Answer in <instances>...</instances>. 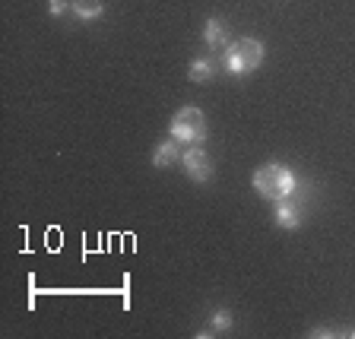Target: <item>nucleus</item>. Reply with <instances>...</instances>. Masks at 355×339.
I'll return each mask as SVG.
<instances>
[{"mask_svg":"<svg viewBox=\"0 0 355 339\" xmlns=\"http://www.w3.org/2000/svg\"><path fill=\"white\" fill-rule=\"evenodd\" d=\"M273 219H276V225L286 232H295L298 225H302V213H298V207H292L288 200H276Z\"/></svg>","mask_w":355,"mask_h":339,"instance_id":"nucleus-6","label":"nucleus"},{"mask_svg":"<svg viewBox=\"0 0 355 339\" xmlns=\"http://www.w3.org/2000/svg\"><path fill=\"white\" fill-rule=\"evenodd\" d=\"M203 38H207V48H213V51H219V48H229V35H225V26H222V19H207V29H203Z\"/></svg>","mask_w":355,"mask_h":339,"instance_id":"nucleus-7","label":"nucleus"},{"mask_svg":"<svg viewBox=\"0 0 355 339\" xmlns=\"http://www.w3.org/2000/svg\"><path fill=\"white\" fill-rule=\"evenodd\" d=\"M254 191L260 193V197H266V200H288L292 193H295V171L288 168V165H282V162H266L263 168H257L254 171Z\"/></svg>","mask_w":355,"mask_h":339,"instance_id":"nucleus-1","label":"nucleus"},{"mask_svg":"<svg viewBox=\"0 0 355 339\" xmlns=\"http://www.w3.org/2000/svg\"><path fill=\"white\" fill-rule=\"evenodd\" d=\"M207 114L200 108H181L175 118L168 121V137H175L178 143H191V146H200L207 140Z\"/></svg>","mask_w":355,"mask_h":339,"instance_id":"nucleus-3","label":"nucleus"},{"mask_svg":"<svg viewBox=\"0 0 355 339\" xmlns=\"http://www.w3.org/2000/svg\"><path fill=\"white\" fill-rule=\"evenodd\" d=\"M181 165H184L187 177H191V181H197V184H203V181H209V177H213V162H209V155L203 153L200 146L184 149Z\"/></svg>","mask_w":355,"mask_h":339,"instance_id":"nucleus-4","label":"nucleus"},{"mask_svg":"<svg viewBox=\"0 0 355 339\" xmlns=\"http://www.w3.org/2000/svg\"><path fill=\"white\" fill-rule=\"evenodd\" d=\"M67 10H73V0H48V13L51 16H64Z\"/></svg>","mask_w":355,"mask_h":339,"instance_id":"nucleus-11","label":"nucleus"},{"mask_svg":"<svg viewBox=\"0 0 355 339\" xmlns=\"http://www.w3.org/2000/svg\"><path fill=\"white\" fill-rule=\"evenodd\" d=\"M209 330H213V333H225V330H232V314H229V311H216L213 320H209Z\"/></svg>","mask_w":355,"mask_h":339,"instance_id":"nucleus-10","label":"nucleus"},{"mask_svg":"<svg viewBox=\"0 0 355 339\" xmlns=\"http://www.w3.org/2000/svg\"><path fill=\"white\" fill-rule=\"evenodd\" d=\"M213 70H216V64L209 58H197L191 64V70H187V76H191V82H209L213 80Z\"/></svg>","mask_w":355,"mask_h":339,"instance_id":"nucleus-9","label":"nucleus"},{"mask_svg":"<svg viewBox=\"0 0 355 339\" xmlns=\"http://www.w3.org/2000/svg\"><path fill=\"white\" fill-rule=\"evenodd\" d=\"M181 155H184L181 143H178L175 137H168L165 143H159V146L153 149V165H155V168H168V165L181 162Z\"/></svg>","mask_w":355,"mask_h":339,"instance_id":"nucleus-5","label":"nucleus"},{"mask_svg":"<svg viewBox=\"0 0 355 339\" xmlns=\"http://www.w3.org/2000/svg\"><path fill=\"white\" fill-rule=\"evenodd\" d=\"M260 64H263V42H257V38H238L222 51V67L232 76L251 73Z\"/></svg>","mask_w":355,"mask_h":339,"instance_id":"nucleus-2","label":"nucleus"},{"mask_svg":"<svg viewBox=\"0 0 355 339\" xmlns=\"http://www.w3.org/2000/svg\"><path fill=\"white\" fill-rule=\"evenodd\" d=\"M73 13H76V19L92 22L105 13V3L102 0H73Z\"/></svg>","mask_w":355,"mask_h":339,"instance_id":"nucleus-8","label":"nucleus"}]
</instances>
